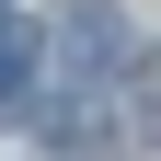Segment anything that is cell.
I'll use <instances>...</instances> for the list:
<instances>
[{
    "label": "cell",
    "mask_w": 161,
    "mask_h": 161,
    "mask_svg": "<svg viewBox=\"0 0 161 161\" xmlns=\"http://www.w3.org/2000/svg\"><path fill=\"white\" fill-rule=\"evenodd\" d=\"M127 58H138L127 12H115V0H69V23H58V69H69V80H104V69H127Z\"/></svg>",
    "instance_id": "cell-1"
},
{
    "label": "cell",
    "mask_w": 161,
    "mask_h": 161,
    "mask_svg": "<svg viewBox=\"0 0 161 161\" xmlns=\"http://www.w3.org/2000/svg\"><path fill=\"white\" fill-rule=\"evenodd\" d=\"M23 58H35V46H23L12 23H0V115H23Z\"/></svg>",
    "instance_id": "cell-2"
},
{
    "label": "cell",
    "mask_w": 161,
    "mask_h": 161,
    "mask_svg": "<svg viewBox=\"0 0 161 161\" xmlns=\"http://www.w3.org/2000/svg\"><path fill=\"white\" fill-rule=\"evenodd\" d=\"M138 127L161 138V58H138Z\"/></svg>",
    "instance_id": "cell-3"
}]
</instances>
